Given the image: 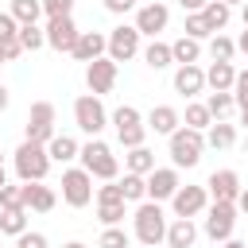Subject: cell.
<instances>
[{"label": "cell", "instance_id": "obj_1", "mask_svg": "<svg viewBox=\"0 0 248 248\" xmlns=\"http://www.w3.org/2000/svg\"><path fill=\"white\" fill-rule=\"evenodd\" d=\"M132 225H136V240L143 248L167 244V213L159 209V202H140L132 213Z\"/></svg>", "mask_w": 248, "mask_h": 248}, {"label": "cell", "instance_id": "obj_2", "mask_svg": "<svg viewBox=\"0 0 248 248\" xmlns=\"http://www.w3.org/2000/svg\"><path fill=\"white\" fill-rule=\"evenodd\" d=\"M167 151H170V167H198L202 163V151H205V132L198 128H178L174 136H167Z\"/></svg>", "mask_w": 248, "mask_h": 248}, {"label": "cell", "instance_id": "obj_3", "mask_svg": "<svg viewBox=\"0 0 248 248\" xmlns=\"http://www.w3.org/2000/svg\"><path fill=\"white\" fill-rule=\"evenodd\" d=\"M81 167L93 174V178H101V182H116V174H120V159L112 155V147L97 136V140H89V143H81Z\"/></svg>", "mask_w": 248, "mask_h": 248}, {"label": "cell", "instance_id": "obj_4", "mask_svg": "<svg viewBox=\"0 0 248 248\" xmlns=\"http://www.w3.org/2000/svg\"><path fill=\"white\" fill-rule=\"evenodd\" d=\"M12 167H16L19 182H43L46 170H50V155H46L43 143H27V140H23V143L12 151Z\"/></svg>", "mask_w": 248, "mask_h": 248}, {"label": "cell", "instance_id": "obj_5", "mask_svg": "<svg viewBox=\"0 0 248 248\" xmlns=\"http://www.w3.org/2000/svg\"><path fill=\"white\" fill-rule=\"evenodd\" d=\"M108 124L116 128V140H120V147H124V151L143 147L147 124H143V116H140V108H136V105H120V108L108 116Z\"/></svg>", "mask_w": 248, "mask_h": 248}, {"label": "cell", "instance_id": "obj_6", "mask_svg": "<svg viewBox=\"0 0 248 248\" xmlns=\"http://www.w3.org/2000/svg\"><path fill=\"white\" fill-rule=\"evenodd\" d=\"M93 198H97L93 174H89L85 167H66V170H62V202L74 205V209H85Z\"/></svg>", "mask_w": 248, "mask_h": 248}, {"label": "cell", "instance_id": "obj_7", "mask_svg": "<svg viewBox=\"0 0 248 248\" xmlns=\"http://www.w3.org/2000/svg\"><path fill=\"white\" fill-rule=\"evenodd\" d=\"M236 202H209V209H205V236L213 240V244H225V240H232V229H236Z\"/></svg>", "mask_w": 248, "mask_h": 248}, {"label": "cell", "instance_id": "obj_8", "mask_svg": "<svg viewBox=\"0 0 248 248\" xmlns=\"http://www.w3.org/2000/svg\"><path fill=\"white\" fill-rule=\"evenodd\" d=\"M74 124H78L89 140H97V136L105 132V124H108V112H105L101 97H93V93L78 97V101H74Z\"/></svg>", "mask_w": 248, "mask_h": 248}, {"label": "cell", "instance_id": "obj_9", "mask_svg": "<svg viewBox=\"0 0 248 248\" xmlns=\"http://www.w3.org/2000/svg\"><path fill=\"white\" fill-rule=\"evenodd\" d=\"M58 132H54V105L50 101H35L31 112H27V128H23V140L27 143H50Z\"/></svg>", "mask_w": 248, "mask_h": 248}, {"label": "cell", "instance_id": "obj_10", "mask_svg": "<svg viewBox=\"0 0 248 248\" xmlns=\"http://www.w3.org/2000/svg\"><path fill=\"white\" fill-rule=\"evenodd\" d=\"M140 31H136V23H120V27H112L108 31V58L112 62H128V58H136L140 54Z\"/></svg>", "mask_w": 248, "mask_h": 248}, {"label": "cell", "instance_id": "obj_11", "mask_svg": "<svg viewBox=\"0 0 248 248\" xmlns=\"http://www.w3.org/2000/svg\"><path fill=\"white\" fill-rule=\"evenodd\" d=\"M46 46H54V50H66V54H74V46H78V39H81V31H78V23H74V16H58V19H46Z\"/></svg>", "mask_w": 248, "mask_h": 248}, {"label": "cell", "instance_id": "obj_12", "mask_svg": "<svg viewBox=\"0 0 248 248\" xmlns=\"http://www.w3.org/2000/svg\"><path fill=\"white\" fill-rule=\"evenodd\" d=\"M170 209H174V217H198V213H205L209 209V190L205 186H178V194L170 198Z\"/></svg>", "mask_w": 248, "mask_h": 248}, {"label": "cell", "instance_id": "obj_13", "mask_svg": "<svg viewBox=\"0 0 248 248\" xmlns=\"http://www.w3.org/2000/svg\"><path fill=\"white\" fill-rule=\"evenodd\" d=\"M182 178H178V167H155L147 174V202H170L178 194Z\"/></svg>", "mask_w": 248, "mask_h": 248}, {"label": "cell", "instance_id": "obj_14", "mask_svg": "<svg viewBox=\"0 0 248 248\" xmlns=\"http://www.w3.org/2000/svg\"><path fill=\"white\" fill-rule=\"evenodd\" d=\"M85 85H89V93L93 97H105V93H112V85H116V62L105 54V58H97V62H89L85 66Z\"/></svg>", "mask_w": 248, "mask_h": 248}, {"label": "cell", "instance_id": "obj_15", "mask_svg": "<svg viewBox=\"0 0 248 248\" xmlns=\"http://www.w3.org/2000/svg\"><path fill=\"white\" fill-rule=\"evenodd\" d=\"M167 23H170V8L167 4H143L140 12H136V31L140 35H147V39H155L159 31H167Z\"/></svg>", "mask_w": 248, "mask_h": 248}, {"label": "cell", "instance_id": "obj_16", "mask_svg": "<svg viewBox=\"0 0 248 248\" xmlns=\"http://www.w3.org/2000/svg\"><path fill=\"white\" fill-rule=\"evenodd\" d=\"M205 190H209V198H213V202H236L244 186H240V174L225 167V170H213V174H209Z\"/></svg>", "mask_w": 248, "mask_h": 248}, {"label": "cell", "instance_id": "obj_17", "mask_svg": "<svg viewBox=\"0 0 248 248\" xmlns=\"http://www.w3.org/2000/svg\"><path fill=\"white\" fill-rule=\"evenodd\" d=\"M143 124H147V132H155V136H174V132L182 128V116H178L174 105H155V108L143 116Z\"/></svg>", "mask_w": 248, "mask_h": 248}, {"label": "cell", "instance_id": "obj_18", "mask_svg": "<svg viewBox=\"0 0 248 248\" xmlns=\"http://www.w3.org/2000/svg\"><path fill=\"white\" fill-rule=\"evenodd\" d=\"M108 54V35H101V31H81V39H78V46H74V58L78 62H97V58H105Z\"/></svg>", "mask_w": 248, "mask_h": 248}, {"label": "cell", "instance_id": "obj_19", "mask_svg": "<svg viewBox=\"0 0 248 248\" xmlns=\"http://www.w3.org/2000/svg\"><path fill=\"white\" fill-rule=\"evenodd\" d=\"M202 89H205V70H202L198 62H194V66H178V70H174V93H182V97L190 101V97H198Z\"/></svg>", "mask_w": 248, "mask_h": 248}, {"label": "cell", "instance_id": "obj_20", "mask_svg": "<svg viewBox=\"0 0 248 248\" xmlns=\"http://www.w3.org/2000/svg\"><path fill=\"white\" fill-rule=\"evenodd\" d=\"M23 186V209H31V213H50L54 209V190L50 186H43V182H19Z\"/></svg>", "mask_w": 248, "mask_h": 248}, {"label": "cell", "instance_id": "obj_21", "mask_svg": "<svg viewBox=\"0 0 248 248\" xmlns=\"http://www.w3.org/2000/svg\"><path fill=\"white\" fill-rule=\"evenodd\" d=\"M194 240H198V225L190 217H174L167 225V248H194Z\"/></svg>", "mask_w": 248, "mask_h": 248}, {"label": "cell", "instance_id": "obj_22", "mask_svg": "<svg viewBox=\"0 0 248 248\" xmlns=\"http://www.w3.org/2000/svg\"><path fill=\"white\" fill-rule=\"evenodd\" d=\"M205 85H209L213 93H232V85H236V70H232V62H209V70H205Z\"/></svg>", "mask_w": 248, "mask_h": 248}, {"label": "cell", "instance_id": "obj_23", "mask_svg": "<svg viewBox=\"0 0 248 248\" xmlns=\"http://www.w3.org/2000/svg\"><path fill=\"white\" fill-rule=\"evenodd\" d=\"M46 155H50V163H74V159L81 155V143L62 132V136H54V140L46 143Z\"/></svg>", "mask_w": 248, "mask_h": 248}, {"label": "cell", "instance_id": "obj_24", "mask_svg": "<svg viewBox=\"0 0 248 248\" xmlns=\"http://www.w3.org/2000/svg\"><path fill=\"white\" fill-rule=\"evenodd\" d=\"M236 143V128L232 124H225V120H213L209 128H205V147H213V151H225V147H232Z\"/></svg>", "mask_w": 248, "mask_h": 248}, {"label": "cell", "instance_id": "obj_25", "mask_svg": "<svg viewBox=\"0 0 248 248\" xmlns=\"http://www.w3.org/2000/svg\"><path fill=\"white\" fill-rule=\"evenodd\" d=\"M124 170H128V174H143V178H147V174L155 170V151H151V147H132V151L124 155Z\"/></svg>", "mask_w": 248, "mask_h": 248}, {"label": "cell", "instance_id": "obj_26", "mask_svg": "<svg viewBox=\"0 0 248 248\" xmlns=\"http://www.w3.org/2000/svg\"><path fill=\"white\" fill-rule=\"evenodd\" d=\"M202 19L209 23V31H213V35H221V31L229 27V19H232V8H229V4H221V0H209V4L202 8Z\"/></svg>", "mask_w": 248, "mask_h": 248}, {"label": "cell", "instance_id": "obj_27", "mask_svg": "<svg viewBox=\"0 0 248 248\" xmlns=\"http://www.w3.org/2000/svg\"><path fill=\"white\" fill-rule=\"evenodd\" d=\"M170 54H174V62H178V66H194V62L202 58V43H198V39H190V35H182V39H174V43H170Z\"/></svg>", "mask_w": 248, "mask_h": 248}, {"label": "cell", "instance_id": "obj_28", "mask_svg": "<svg viewBox=\"0 0 248 248\" xmlns=\"http://www.w3.org/2000/svg\"><path fill=\"white\" fill-rule=\"evenodd\" d=\"M143 62H147L151 70H167V66L174 62V54H170V43H159V39H151V43L143 46Z\"/></svg>", "mask_w": 248, "mask_h": 248}, {"label": "cell", "instance_id": "obj_29", "mask_svg": "<svg viewBox=\"0 0 248 248\" xmlns=\"http://www.w3.org/2000/svg\"><path fill=\"white\" fill-rule=\"evenodd\" d=\"M0 232L4 236H23L27 232V209H0Z\"/></svg>", "mask_w": 248, "mask_h": 248}, {"label": "cell", "instance_id": "obj_30", "mask_svg": "<svg viewBox=\"0 0 248 248\" xmlns=\"http://www.w3.org/2000/svg\"><path fill=\"white\" fill-rule=\"evenodd\" d=\"M116 182L124 190V202H147V178L143 174H128L124 170V178H116Z\"/></svg>", "mask_w": 248, "mask_h": 248}, {"label": "cell", "instance_id": "obj_31", "mask_svg": "<svg viewBox=\"0 0 248 248\" xmlns=\"http://www.w3.org/2000/svg\"><path fill=\"white\" fill-rule=\"evenodd\" d=\"M97 217H101L105 229L124 225V217H128V202H97Z\"/></svg>", "mask_w": 248, "mask_h": 248}, {"label": "cell", "instance_id": "obj_32", "mask_svg": "<svg viewBox=\"0 0 248 248\" xmlns=\"http://www.w3.org/2000/svg\"><path fill=\"white\" fill-rule=\"evenodd\" d=\"M8 12L16 16L19 27H23V23H39V16H43V0H12Z\"/></svg>", "mask_w": 248, "mask_h": 248}, {"label": "cell", "instance_id": "obj_33", "mask_svg": "<svg viewBox=\"0 0 248 248\" xmlns=\"http://www.w3.org/2000/svg\"><path fill=\"white\" fill-rule=\"evenodd\" d=\"M186 128H198V132H205L209 124H213V116H209V108H205V101H190L186 105Z\"/></svg>", "mask_w": 248, "mask_h": 248}, {"label": "cell", "instance_id": "obj_34", "mask_svg": "<svg viewBox=\"0 0 248 248\" xmlns=\"http://www.w3.org/2000/svg\"><path fill=\"white\" fill-rule=\"evenodd\" d=\"M205 108H209V116H213V120H225V116L236 108V97H232V93H209Z\"/></svg>", "mask_w": 248, "mask_h": 248}, {"label": "cell", "instance_id": "obj_35", "mask_svg": "<svg viewBox=\"0 0 248 248\" xmlns=\"http://www.w3.org/2000/svg\"><path fill=\"white\" fill-rule=\"evenodd\" d=\"M19 46H23V50H39V46H46V31H43L39 23H23V27H19Z\"/></svg>", "mask_w": 248, "mask_h": 248}, {"label": "cell", "instance_id": "obj_36", "mask_svg": "<svg viewBox=\"0 0 248 248\" xmlns=\"http://www.w3.org/2000/svg\"><path fill=\"white\" fill-rule=\"evenodd\" d=\"M232 54H236V43L229 35H213L209 39V58L213 62H232Z\"/></svg>", "mask_w": 248, "mask_h": 248}, {"label": "cell", "instance_id": "obj_37", "mask_svg": "<svg viewBox=\"0 0 248 248\" xmlns=\"http://www.w3.org/2000/svg\"><path fill=\"white\" fill-rule=\"evenodd\" d=\"M128 232H124V225H112V229H105L101 236H97V248H128Z\"/></svg>", "mask_w": 248, "mask_h": 248}, {"label": "cell", "instance_id": "obj_38", "mask_svg": "<svg viewBox=\"0 0 248 248\" xmlns=\"http://www.w3.org/2000/svg\"><path fill=\"white\" fill-rule=\"evenodd\" d=\"M182 31H186L190 39H198V43H202V39H213V31H209V23L202 19V12H190V16H186V27H182Z\"/></svg>", "mask_w": 248, "mask_h": 248}, {"label": "cell", "instance_id": "obj_39", "mask_svg": "<svg viewBox=\"0 0 248 248\" xmlns=\"http://www.w3.org/2000/svg\"><path fill=\"white\" fill-rule=\"evenodd\" d=\"M0 209H23V186H4L0 190Z\"/></svg>", "mask_w": 248, "mask_h": 248}, {"label": "cell", "instance_id": "obj_40", "mask_svg": "<svg viewBox=\"0 0 248 248\" xmlns=\"http://www.w3.org/2000/svg\"><path fill=\"white\" fill-rule=\"evenodd\" d=\"M70 12H74V0H43L46 19H58V16H70Z\"/></svg>", "mask_w": 248, "mask_h": 248}, {"label": "cell", "instance_id": "obj_41", "mask_svg": "<svg viewBox=\"0 0 248 248\" xmlns=\"http://www.w3.org/2000/svg\"><path fill=\"white\" fill-rule=\"evenodd\" d=\"M232 97H236V108L244 112V108H248V70H236V85H232Z\"/></svg>", "mask_w": 248, "mask_h": 248}, {"label": "cell", "instance_id": "obj_42", "mask_svg": "<svg viewBox=\"0 0 248 248\" xmlns=\"http://www.w3.org/2000/svg\"><path fill=\"white\" fill-rule=\"evenodd\" d=\"M8 39H19V23L12 12H0V43H8Z\"/></svg>", "mask_w": 248, "mask_h": 248}, {"label": "cell", "instance_id": "obj_43", "mask_svg": "<svg viewBox=\"0 0 248 248\" xmlns=\"http://www.w3.org/2000/svg\"><path fill=\"white\" fill-rule=\"evenodd\" d=\"M93 202H124L120 182H105V186H97V198H93Z\"/></svg>", "mask_w": 248, "mask_h": 248}, {"label": "cell", "instance_id": "obj_44", "mask_svg": "<svg viewBox=\"0 0 248 248\" xmlns=\"http://www.w3.org/2000/svg\"><path fill=\"white\" fill-rule=\"evenodd\" d=\"M16 248H46V236L43 232H23V236H16Z\"/></svg>", "mask_w": 248, "mask_h": 248}, {"label": "cell", "instance_id": "obj_45", "mask_svg": "<svg viewBox=\"0 0 248 248\" xmlns=\"http://www.w3.org/2000/svg\"><path fill=\"white\" fill-rule=\"evenodd\" d=\"M23 54V46H19V39H8V43H0V58L4 62H16Z\"/></svg>", "mask_w": 248, "mask_h": 248}, {"label": "cell", "instance_id": "obj_46", "mask_svg": "<svg viewBox=\"0 0 248 248\" xmlns=\"http://www.w3.org/2000/svg\"><path fill=\"white\" fill-rule=\"evenodd\" d=\"M132 4H136V0H105V8H108L112 16H124V12L132 8Z\"/></svg>", "mask_w": 248, "mask_h": 248}, {"label": "cell", "instance_id": "obj_47", "mask_svg": "<svg viewBox=\"0 0 248 248\" xmlns=\"http://www.w3.org/2000/svg\"><path fill=\"white\" fill-rule=\"evenodd\" d=\"M178 4H182V12L190 16V12H202V8L209 4V0H178Z\"/></svg>", "mask_w": 248, "mask_h": 248}, {"label": "cell", "instance_id": "obj_48", "mask_svg": "<svg viewBox=\"0 0 248 248\" xmlns=\"http://www.w3.org/2000/svg\"><path fill=\"white\" fill-rule=\"evenodd\" d=\"M8 105H12V93H8V85H4V81H0V112H4V108H8Z\"/></svg>", "mask_w": 248, "mask_h": 248}, {"label": "cell", "instance_id": "obj_49", "mask_svg": "<svg viewBox=\"0 0 248 248\" xmlns=\"http://www.w3.org/2000/svg\"><path fill=\"white\" fill-rule=\"evenodd\" d=\"M236 209H240V213H248V186L240 190V198H236Z\"/></svg>", "mask_w": 248, "mask_h": 248}, {"label": "cell", "instance_id": "obj_50", "mask_svg": "<svg viewBox=\"0 0 248 248\" xmlns=\"http://www.w3.org/2000/svg\"><path fill=\"white\" fill-rule=\"evenodd\" d=\"M236 50H240V54H248V31H240V39H236Z\"/></svg>", "mask_w": 248, "mask_h": 248}, {"label": "cell", "instance_id": "obj_51", "mask_svg": "<svg viewBox=\"0 0 248 248\" xmlns=\"http://www.w3.org/2000/svg\"><path fill=\"white\" fill-rule=\"evenodd\" d=\"M240 23H244V31H248V0L240 4Z\"/></svg>", "mask_w": 248, "mask_h": 248}, {"label": "cell", "instance_id": "obj_52", "mask_svg": "<svg viewBox=\"0 0 248 248\" xmlns=\"http://www.w3.org/2000/svg\"><path fill=\"white\" fill-rule=\"evenodd\" d=\"M221 248H248V244H244V240H236V236H232V240H225V244H221Z\"/></svg>", "mask_w": 248, "mask_h": 248}, {"label": "cell", "instance_id": "obj_53", "mask_svg": "<svg viewBox=\"0 0 248 248\" xmlns=\"http://www.w3.org/2000/svg\"><path fill=\"white\" fill-rule=\"evenodd\" d=\"M8 186V174H4V151H0V190Z\"/></svg>", "mask_w": 248, "mask_h": 248}, {"label": "cell", "instance_id": "obj_54", "mask_svg": "<svg viewBox=\"0 0 248 248\" xmlns=\"http://www.w3.org/2000/svg\"><path fill=\"white\" fill-rule=\"evenodd\" d=\"M62 248H85V244H81V240H70V244H62Z\"/></svg>", "mask_w": 248, "mask_h": 248}, {"label": "cell", "instance_id": "obj_55", "mask_svg": "<svg viewBox=\"0 0 248 248\" xmlns=\"http://www.w3.org/2000/svg\"><path fill=\"white\" fill-rule=\"evenodd\" d=\"M221 4H229V8H232V4H244V0H221Z\"/></svg>", "mask_w": 248, "mask_h": 248}, {"label": "cell", "instance_id": "obj_56", "mask_svg": "<svg viewBox=\"0 0 248 248\" xmlns=\"http://www.w3.org/2000/svg\"><path fill=\"white\" fill-rule=\"evenodd\" d=\"M240 116H244V124H248V108H244V112H240Z\"/></svg>", "mask_w": 248, "mask_h": 248}, {"label": "cell", "instance_id": "obj_57", "mask_svg": "<svg viewBox=\"0 0 248 248\" xmlns=\"http://www.w3.org/2000/svg\"><path fill=\"white\" fill-rule=\"evenodd\" d=\"M244 155H248V140H244Z\"/></svg>", "mask_w": 248, "mask_h": 248}, {"label": "cell", "instance_id": "obj_58", "mask_svg": "<svg viewBox=\"0 0 248 248\" xmlns=\"http://www.w3.org/2000/svg\"><path fill=\"white\" fill-rule=\"evenodd\" d=\"M0 66H4V58H0Z\"/></svg>", "mask_w": 248, "mask_h": 248}, {"label": "cell", "instance_id": "obj_59", "mask_svg": "<svg viewBox=\"0 0 248 248\" xmlns=\"http://www.w3.org/2000/svg\"><path fill=\"white\" fill-rule=\"evenodd\" d=\"M0 236H4V232H0ZM0 248H4V244H0Z\"/></svg>", "mask_w": 248, "mask_h": 248}, {"label": "cell", "instance_id": "obj_60", "mask_svg": "<svg viewBox=\"0 0 248 248\" xmlns=\"http://www.w3.org/2000/svg\"><path fill=\"white\" fill-rule=\"evenodd\" d=\"M159 248H163V244H159Z\"/></svg>", "mask_w": 248, "mask_h": 248}]
</instances>
